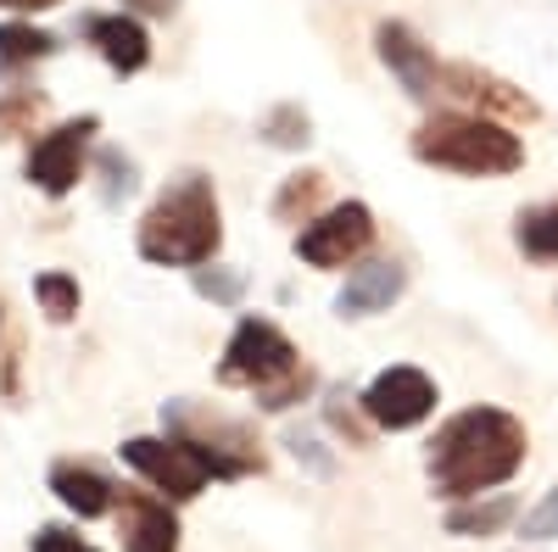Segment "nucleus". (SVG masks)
<instances>
[{"label":"nucleus","instance_id":"nucleus-1","mask_svg":"<svg viewBox=\"0 0 558 552\" xmlns=\"http://www.w3.org/2000/svg\"><path fill=\"white\" fill-rule=\"evenodd\" d=\"M525 452H531V430H525L520 413L481 402V407L452 413V419L430 436L425 480L441 502H470V496H486V491L514 480L525 469Z\"/></svg>","mask_w":558,"mask_h":552},{"label":"nucleus","instance_id":"nucleus-2","mask_svg":"<svg viewBox=\"0 0 558 552\" xmlns=\"http://www.w3.org/2000/svg\"><path fill=\"white\" fill-rule=\"evenodd\" d=\"M134 252L151 268H202L218 262L223 252V207H218V184L202 168L173 173L151 207L134 223Z\"/></svg>","mask_w":558,"mask_h":552},{"label":"nucleus","instance_id":"nucleus-3","mask_svg":"<svg viewBox=\"0 0 558 552\" xmlns=\"http://www.w3.org/2000/svg\"><path fill=\"white\" fill-rule=\"evenodd\" d=\"M218 385L223 391H252L257 413H291L296 402H307L318 391L313 363L296 352V341L263 312H246L235 335L223 341L218 357Z\"/></svg>","mask_w":558,"mask_h":552},{"label":"nucleus","instance_id":"nucleus-4","mask_svg":"<svg viewBox=\"0 0 558 552\" xmlns=\"http://www.w3.org/2000/svg\"><path fill=\"white\" fill-rule=\"evenodd\" d=\"M413 162H425L436 173H458V179H508L525 168V140L508 123L452 107V112H430L413 128L408 140Z\"/></svg>","mask_w":558,"mask_h":552},{"label":"nucleus","instance_id":"nucleus-5","mask_svg":"<svg viewBox=\"0 0 558 552\" xmlns=\"http://www.w3.org/2000/svg\"><path fill=\"white\" fill-rule=\"evenodd\" d=\"M162 436L184 441L202 464L213 469V480H252L268 469V452L257 441V430L235 413H223L213 402H196V396H173L162 402Z\"/></svg>","mask_w":558,"mask_h":552},{"label":"nucleus","instance_id":"nucleus-6","mask_svg":"<svg viewBox=\"0 0 558 552\" xmlns=\"http://www.w3.org/2000/svg\"><path fill=\"white\" fill-rule=\"evenodd\" d=\"M96 134H101V118L96 112H78V118H62L51 128H39L28 140V157H23V179L45 201H68L78 184L89 179V157H96Z\"/></svg>","mask_w":558,"mask_h":552},{"label":"nucleus","instance_id":"nucleus-7","mask_svg":"<svg viewBox=\"0 0 558 552\" xmlns=\"http://www.w3.org/2000/svg\"><path fill=\"white\" fill-rule=\"evenodd\" d=\"M375 212H368V201H336L324 207L318 218H307L296 229V262L318 268V273H336V268H352L357 257H368V246H375Z\"/></svg>","mask_w":558,"mask_h":552},{"label":"nucleus","instance_id":"nucleus-8","mask_svg":"<svg viewBox=\"0 0 558 552\" xmlns=\"http://www.w3.org/2000/svg\"><path fill=\"white\" fill-rule=\"evenodd\" d=\"M436 402H441L436 380L425 375V368H413V363H391V368H380V375L357 391L363 419L375 425V430H386V436L418 430V425H425L430 413H436Z\"/></svg>","mask_w":558,"mask_h":552},{"label":"nucleus","instance_id":"nucleus-9","mask_svg":"<svg viewBox=\"0 0 558 552\" xmlns=\"http://www.w3.org/2000/svg\"><path fill=\"white\" fill-rule=\"evenodd\" d=\"M118 457L123 464L146 480L157 496H168V502H196L207 486H213V469L202 464V457L184 446V441H173V436H129L123 446H118Z\"/></svg>","mask_w":558,"mask_h":552},{"label":"nucleus","instance_id":"nucleus-10","mask_svg":"<svg viewBox=\"0 0 558 552\" xmlns=\"http://www.w3.org/2000/svg\"><path fill=\"white\" fill-rule=\"evenodd\" d=\"M441 96L463 101L470 112H486V118H497L508 128L542 118V107L525 96L520 84H508V78H497L492 68H475V62H441Z\"/></svg>","mask_w":558,"mask_h":552},{"label":"nucleus","instance_id":"nucleus-11","mask_svg":"<svg viewBox=\"0 0 558 552\" xmlns=\"http://www.w3.org/2000/svg\"><path fill=\"white\" fill-rule=\"evenodd\" d=\"M375 57H380V68L402 84V96L408 101H436L441 96V62H436V51L425 39H418L402 17H386V23H375Z\"/></svg>","mask_w":558,"mask_h":552},{"label":"nucleus","instance_id":"nucleus-12","mask_svg":"<svg viewBox=\"0 0 558 552\" xmlns=\"http://www.w3.org/2000/svg\"><path fill=\"white\" fill-rule=\"evenodd\" d=\"M78 39L96 51L118 78H134V73H146L151 68V28L146 17H134V12H84L78 17Z\"/></svg>","mask_w":558,"mask_h":552},{"label":"nucleus","instance_id":"nucleus-13","mask_svg":"<svg viewBox=\"0 0 558 552\" xmlns=\"http://www.w3.org/2000/svg\"><path fill=\"white\" fill-rule=\"evenodd\" d=\"M402 291H408V268L397 257H357L336 291V318H352V324L357 318H380L402 302Z\"/></svg>","mask_w":558,"mask_h":552},{"label":"nucleus","instance_id":"nucleus-14","mask_svg":"<svg viewBox=\"0 0 558 552\" xmlns=\"http://www.w3.org/2000/svg\"><path fill=\"white\" fill-rule=\"evenodd\" d=\"M45 486H51V496L84 525L118 514V496H123V486L101 464H89V457H57V464L45 469Z\"/></svg>","mask_w":558,"mask_h":552},{"label":"nucleus","instance_id":"nucleus-15","mask_svg":"<svg viewBox=\"0 0 558 552\" xmlns=\"http://www.w3.org/2000/svg\"><path fill=\"white\" fill-rule=\"evenodd\" d=\"M112 519H118L123 552H179V541H184L179 502H168L157 491H123Z\"/></svg>","mask_w":558,"mask_h":552},{"label":"nucleus","instance_id":"nucleus-16","mask_svg":"<svg viewBox=\"0 0 558 552\" xmlns=\"http://www.w3.org/2000/svg\"><path fill=\"white\" fill-rule=\"evenodd\" d=\"M57 51H62V39L51 28H39L34 17H7L0 23V78L7 84H17L23 73L45 68Z\"/></svg>","mask_w":558,"mask_h":552},{"label":"nucleus","instance_id":"nucleus-17","mask_svg":"<svg viewBox=\"0 0 558 552\" xmlns=\"http://www.w3.org/2000/svg\"><path fill=\"white\" fill-rule=\"evenodd\" d=\"M514 519H520V502L508 491H486V496H470V502H452L447 508V536L486 541V536H502Z\"/></svg>","mask_w":558,"mask_h":552},{"label":"nucleus","instance_id":"nucleus-18","mask_svg":"<svg viewBox=\"0 0 558 552\" xmlns=\"http://www.w3.org/2000/svg\"><path fill=\"white\" fill-rule=\"evenodd\" d=\"M324 196H330V173H318V168H296V173L279 179V191H274V201H268V218H274V223L302 229L307 218H318V212H324Z\"/></svg>","mask_w":558,"mask_h":552},{"label":"nucleus","instance_id":"nucleus-19","mask_svg":"<svg viewBox=\"0 0 558 552\" xmlns=\"http://www.w3.org/2000/svg\"><path fill=\"white\" fill-rule=\"evenodd\" d=\"M514 246L536 268H558V201H536L514 218Z\"/></svg>","mask_w":558,"mask_h":552},{"label":"nucleus","instance_id":"nucleus-20","mask_svg":"<svg viewBox=\"0 0 558 552\" xmlns=\"http://www.w3.org/2000/svg\"><path fill=\"white\" fill-rule=\"evenodd\" d=\"M89 179H96V191H101V207H112V212L140 196V162L123 146H96V157H89Z\"/></svg>","mask_w":558,"mask_h":552},{"label":"nucleus","instance_id":"nucleus-21","mask_svg":"<svg viewBox=\"0 0 558 552\" xmlns=\"http://www.w3.org/2000/svg\"><path fill=\"white\" fill-rule=\"evenodd\" d=\"M45 112H51V96L34 84H7L0 89V146H12V140H28V134L45 123Z\"/></svg>","mask_w":558,"mask_h":552},{"label":"nucleus","instance_id":"nucleus-22","mask_svg":"<svg viewBox=\"0 0 558 552\" xmlns=\"http://www.w3.org/2000/svg\"><path fill=\"white\" fill-rule=\"evenodd\" d=\"M34 307L45 312V324H73L84 312V285L68 268H39L34 273Z\"/></svg>","mask_w":558,"mask_h":552},{"label":"nucleus","instance_id":"nucleus-23","mask_svg":"<svg viewBox=\"0 0 558 552\" xmlns=\"http://www.w3.org/2000/svg\"><path fill=\"white\" fill-rule=\"evenodd\" d=\"M257 134H263V146H274V151H307L313 146V118H307L302 101H274L257 118Z\"/></svg>","mask_w":558,"mask_h":552},{"label":"nucleus","instance_id":"nucleus-24","mask_svg":"<svg viewBox=\"0 0 558 552\" xmlns=\"http://www.w3.org/2000/svg\"><path fill=\"white\" fill-rule=\"evenodd\" d=\"M191 285H196V296L213 302V307H241V302H246V273H241V268H223V262L191 268Z\"/></svg>","mask_w":558,"mask_h":552},{"label":"nucleus","instance_id":"nucleus-25","mask_svg":"<svg viewBox=\"0 0 558 552\" xmlns=\"http://www.w3.org/2000/svg\"><path fill=\"white\" fill-rule=\"evenodd\" d=\"M324 425H330L336 436H347L352 446H368V441H375V425L363 419V407H357L352 391H330V396H324Z\"/></svg>","mask_w":558,"mask_h":552},{"label":"nucleus","instance_id":"nucleus-26","mask_svg":"<svg viewBox=\"0 0 558 552\" xmlns=\"http://www.w3.org/2000/svg\"><path fill=\"white\" fill-rule=\"evenodd\" d=\"M520 541H525V547H553V541H558V486L520 519Z\"/></svg>","mask_w":558,"mask_h":552},{"label":"nucleus","instance_id":"nucleus-27","mask_svg":"<svg viewBox=\"0 0 558 552\" xmlns=\"http://www.w3.org/2000/svg\"><path fill=\"white\" fill-rule=\"evenodd\" d=\"M28 552H101V547H96V541H84V536L68 530V525H39L34 541H28Z\"/></svg>","mask_w":558,"mask_h":552},{"label":"nucleus","instance_id":"nucleus-28","mask_svg":"<svg viewBox=\"0 0 558 552\" xmlns=\"http://www.w3.org/2000/svg\"><path fill=\"white\" fill-rule=\"evenodd\" d=\"M286 446H291V457H296V464H307L318 480L336 469V464H330V452H324V441H318L313 430H291V436H286Z\"/></svg>","mask_w":558,"mask_h":552},{"label":"nucleus","instance_id":"nucleus-29","mask_svg":"<svg viewBox=\"0 0 558 552\" xmlns=\"http://www.w3.org/2000/svg\"><path fill=\"white\" fill-rule=\"evenodd\" d=\"M123 12H134V17H157V23H168L173 12H179V0H118Z\"/></svg>","mask_w":558,"mask_h":552},{"label":"nucleus","instance_id":"nucleus-30","mask_svg":"<svg viewBox=\"0 0 558 552\" xmlns=\"http://www.w3.org/2000/svg\"><path fill=\"white\" fill-rule=\"evenodd\" d=\"M57 7H62V0H0V12H12V17H45Z\"/></svg>","mask_w":558,"mask_h":552},{"label":"nucleus","instance_id":"nucleus-31","mask_svg":"<svg viewBox=\"0 0 558 552\" xmlns=\"http://www.w3.org/2000/svg\"><path fill=\"white\" fill-rule=\"evenodd\" d=\"M0 341H7V296H0Z\"/></svg>","mask_w":558,"mask_h":552}]
</instances>
